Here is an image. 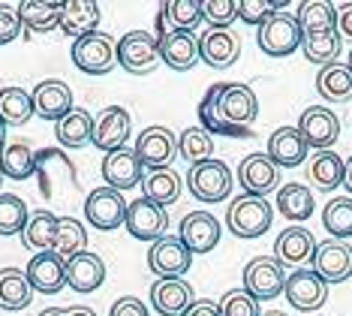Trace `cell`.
Returning a JSON list of instances; mask_svg holds the SVG:
<instances>
[{
    "label": "cell",
    "instance_id": "obj_1",
    "mask_svg": "<svg viewBox=\"0 0 352 316\" xmlns=\"http://www.w3.org/2000/svg\"><path fill=\"white\" fill-rule=\"evenodd\" d=\"M256 115H259V100H256L250 85L241 82L217 85V120L226 129V136H247Z\"/></svg>",
    "mask_w": 352,
    "mask_h": 316
},
{
    "label": "cell",
    "instance_id": "obj_2",
    "mask_svg": "<svg viewBox=\"0 0 352 316\" xmlns=\"http://www.w3.org/2000/svg\"><path fill=\"white\" fill-rule=\"evenodd\" d=\"M271 220H274V211H271L268 199L259 196H238L226 211V226L235 238H262L271 229Z\"/></svg>",
    "mask_w": 352,
    "mask_h": 316
},
{
    "label": "cell",
    "instance_id": "obj_3",
    "mask_svg": "<svg viewBox=\"0 0 352 316\" xmlns=\"http://www.w3.org/2000/svg\"><path fill=\"white\" fill-rule=\"evenodd\" d=\"M69 58H73V67L82 70L85 76H106L118 67V43L115 36L97 30L91 36L76 39L69 48Z\"/></svg>",
    "mask_w": 352,
    "mask_h": 316
},
{
    "label": "cell",
    "instance_id": "obj_4",
    "mask_svg": "<svg viewBox=\"0 0 352 316\" xmlns=\"http://www.w3.org/2000/svg\"><path fill=\"white\" fill-rule=\"evenodd\" d=\"M256 43L268 54V58H289L295 48H301L304 34L301 24L295 15L289 12H274L265 24H259V34H256Z\"/></svg>",
    "mask_w": 352,
    "mask_h": 316
},
{
    "label": "cell",
    "instance_id": "obj_5",
    "mask_svg": "<svg viewBox=\"0 0 352 316\" xmlns=\"http://www.w3.org/2000/svg\"><path fill=\"white\" fill-rule=\"evenodd\" d=\"M160 63V39L148 30H130L118 39V67L133 76H148Z\"/></svg>",
    "mask_w": 352,
    "mask_h": 316
},
{
    "label": "cell",
    "instance_id": "obj_6",
    "mask_svg": "<svg viewBox=\"0 0 352 316\" xmlns=\"http://www.w3.org/2000/svg\"><path fill=\"white\" fill-rule=\"evenodd\" d=\"M187 187L199 202H223L232 193V172L223 160H205V163L190 166Z\"/></svg>",
    "mask_w": 352,
    "mask_h": 316
},
{
    "label": "cell",
    "instance_id": "obj_7",
    "mask_svg": "<svg viewBox=\"0 0 352 316\" xmlns=\"http://www.w3.org/2000/svg\"><path fill=\"white\" fill-rule=\"evenodd\" d=\"M133 151L145 169L160 172V169H169L172 160L178 157V136L169 127H148L139 133Z\"/></svg>",
    "mask_w": 352,
    "mask_h": 316
},
{
    "label": "cell",
    "instance_id": "obj_8",
    "mask_svg": "<svg viewBox=\"0 0 352 316\" xmlns=\"http://www.w3.org/2000/svg\"><path fill=\"white\" fill-rule=\"evenodd\" d=\"M126 208H130V202L124 199V193H118L111 187H97L87 193V199H85L87 223L100 232H111V229H118V226H124Z\"/></svg>",
    "mask_w": 352,
    "mask_h": 316
},
{
    "label": "cell",
    "instance_id": "obj_9",
    "mask_svg": "<svg viewBox=\"0 0 352 316\" xmlns=\"http://www.w3.org/2000/svg\"><path fill=\"white\" fill-rule=\"evenodd\" d=\"M283 286H286V274H283V265L274 256H256L247 262L244 289L256 302H271V298L283 293Z\"/></svg>",
    "mask_w": 352,
    "mask_h": 316
},
{
    "label": "cell",
    "instance_id": "obj_10",
    "mask_svg": "<svg viewBox=\"0 0 352 316\" xmlns=\"http://www.w3.org/2000/svg\"><path fill=\"white\" fill-rule=\"evenodd\" d=\"M238 184H241L244 196L265 199L271 190L280 187V166L268 154H247L238 166Z\"/></svg>",
    "mask_w": 352,
    "mask_h": 316
},
{
    "label": "cell",
    "instance_id": "obj_11",
    "mask_svg": "<svg viewBox=\"0 0 352 316\" xmlns=\"http://www.w3.org/2000/svg\"><path fill=\"white\" fill-rule=\"evenodd\" d=\"M126 232L133 235V238L139 241H160L166 235V229H169V214H166V208H160L157 202L151 199H135L130 202V208H126Z\"/></svg>",
    "mask_w": 352,
    "mask_h": 316
},
{
    "label": "cell",
    "instance_id": "obj_12",
    "mask_svg": "<svg viewBox=\"0 0 352 316\" xmlns=\"http://www.w3.org/2000/svg\"><path fill=\"white\" fill-rule=\"evenodd\" d=\"M286 302H289L295 310L304 313H314L328 302V283L319 277L314 268H298L286 277Z\"/></svg>",
    "mask_w": 352,
    "mask_h": 316
},
{
    "label": "cell",
    "instance_id": "obj_13",
    "mask_svg": "<svg viewBox=\"0 0 352 316\" xmlns=\"http://www.w3.org/2000/svg\"><path fill=\"white\" fill-rule=\"evenodd\" d=\"M130 133H133V118L124 105H106L94 118V145L106 154L126 148Z\"/></svg>",
    "mask_w": 352,
    "mask_h": 316
},
{
    "label": "cell",
    "instance_id": "obj_14",
    "mask_svg": "<svg viewBox=\"0 0 352 316\" xmlns=\"http://www.w3.org/2000/svg\"><path fill=\"white\" fill-rule=\"evenodd\" d=\"M190 265H193V253L184 247L181 238H172V235H163L148 250V268L157 277H184Z\"/></svg>",
    "mask_w": 352,
    "mask_h": 316
},
{
    "label": "cell",
    "instance_id": "obj_15",
    "mask_svg": "<svg viewBox=\"0 0 352 316\" xmlns=\"http://www.w3.org/2000/svg\"><path fill=\"white\" fill-rule=\"evenodd\" d=\"M319 241L314 238V232L304 229V226H289L277 235L274 241V259L283 268H304V265L314 262V253H316Z\"/></svg>",
    "mask_w": 352,
    "mask_h": 316
},
{
    "label": "cell",
    "instance_id": "obj_16",
    "mask_svg": "<svg viewBox=\"0 0 352 316\" xmlns=\"http://www.w3.org/2000/svg\"><path fill=\"white\" fill-rule=\"evenodd\" d=\"M298 133L304 136L307 148H316V154L331 151V145L340 136V118L331 109H325V105H310L298 118Z\"/></svg>",
    "mask_w": 352,
    "mask_h": 316
},
{
    "label": "cell",
    "instance_id": "obj_17",
    "mask_svg": "<svg viewBox=\"0 0 352 316\" xmlns=\"http://www.w3.org/2000/svg\"><path fill=\"white\" fill-rule=\"evenodd\" d=\"M310 268H314L328 286H331V283L349 280L352 277V247L346 241H338V238L319 241Z\"/></svg>",
    "mask_w": 352,
    "mask_h": 316
},
{
    "label": "cell",
    "instance_id": "obj_18",
    "mask_svg": "<svg viewBox=\"0 0 352 316\" xmlns=\"http://www.w3.org/2000/svg\"><path fill=\"white\" fill-rule=\"evenodd\" d=\"M220 232H223L220 220L214 214H208V211H190L181 220L178 238L193 256H202V253H211L220 244Z\"/></svg>",
    "mask_w": 352,
    "mask_h": 316
},
{
    "label": "cell",
    "instance_id": "obj_19",
    "mask_svg": "<svg viewBox=\"0 0 352 316\" xmlns=\"http://www.w3.org/2000/svg\"><path fill=\"white\" fill-rule=\"evenodd\" d=\"M193 302V286L184 277H157L151 286V307L160 316H184Z\"/></svg>",
    "mask_w": 352,
    "mask_h": 316
},
{
    "label": "cell",
    "instance_id": "obj_20",
    "mask_svg": "<svg viewBox=\"0 0 352 316\" xmlns=\"http://www.w3.org/2000/svg\"><path fill=\"white\" fill-rule=\"evenodd\" d=\"M145 166L139 163L133 148H121V151H111L106 154L102 160V178H106V187L124 193V190H133L145 181Z\"/></svg>",
    "mask_w": 352,
    "mask_h": 316
},
{
    "label": "cell",
    "instance_id": "obj_21",
    "mask_svg": "<svg viewBox=\"0 0 352 316\" xmlns=\"http://www.w3.org/2000/svg\"><path fill=\"white\" fill-rule=\"evenodd\" d=\"M25 274H28L30 286H34V293H43V295H54L67 286V262H63L54 250L34 253Z\"/></svg>",
    "mask_w": 352,
    "mask_h": 316
},
{
    "label": "cell",
    "instance_id": "obj_22",
    "mask_svg": "<svg viewBox=\"0 0 352 316\" xmlns=\"http://www.w3.org/2000/svg\"><path fill=\"white\" fill-rule=\"evenodd\" d=\"M199 54L211 70H229L232 63L241 58V39L232 30H211L208 28L199 36Z\"/></svg>",
    "mask_w": 352,
    "mask_h": 316
},
{
    "label": "cell",
    "instance_id": "obj_23",
    "mask_svg": "<svg viewBox=\"0 0 352 316\" xmlns=\"http://www.w3.org/2000/svg\"><path fill=\"white\" fill-rule=\"evenodd\" d=\"M160 61L169 70L187 72L193 70L202 54H199V39L196 34H187V30H169L163 39H160Z\"/></svg>",
    "mask_w": 352,
    "mask_h": 316
},
{
    "label": "cell",
    "instance_id": "obj_24",
    "mask_svg": "<svg viewBox=\"0 0 352 316\" xmlns=\"http://www.w3.org/2000/svg\"><path fill=\"white\" fill-rule=\"evenodd\" d=\"M34 109L43 120H54V124H58L63 115H69V112L76 109L69 85L60 82V78H45V82H39L34 91Z\"/></svg>",
    "mask_w": 352,
    "mask_h": 316
},
{
    "label": "cell",
    "instance_id": "obj_25",
    "mask_svg": "<svg viewBox=\"0 0 352 316\" xmlns=\"http://www.w3.org/2000/svg\"><path fill=\"white\" fill-rule=\"evenodd\" d=\"M15 12H19L21 28L30 34H52L60 28L63 0H21Z\"/></svg>",
    "mask_w": 352,
    "mask_h": 316
},
{
    "label": "cell",
    "instance_id": "obj_26",
    "mask_svg": "<svg viewBox=\"0 0 352 316\" xmlns=\"http://www.w3.org/2000/svg\"><path fill=\"white\" fill-rule=\"evenodd\" d=\"M102 280H106V262H102L97 253L85 250V253L67 259V286L69 289H76V293H97L102 286Z\"/></svg>",
    "mask_w": 352,
    "mask_h": 316
},
{
    "label": "cell",
    "instance_id": "obj_27",
    "mask_svg": "<svg viewBox=\"0 0 352 316\" xmlns=\"http://www.w3.org/2000/svg\"><path fill=\"white\" fill-rule=\"evenodd\" d=\"M265 154L280 169H295L307 160V142L298 133V127H280L271 133Z\"/></svg>",
    "mask_w": 352,
    "mask_h": 316
},
{
    "label": "cell",
    "instance_id": "obj_28",
    "mask_svg": "<svg viewBox=\"0 0 352 316\" xmlns=\"http://www.w3.org/2000/svg\"><path fill=\"white\" fill-rule=\"evenodd\" d=\"M100 24V3L94 0H63V15H60V30L73 39L97 34Z\"/></svg>",
    "mask_w": 352,
    "mask_h": 316
},
{
    "label": "cell",
    "instance_id": "obj_29",
    "mask_svg": "<svg viewBox=\"0 0 352 316\" xmlns=\"http://www.w3.org/2000/svg\"><path fill=\"white\" fill-rule=\"evenodd\" d=\"M0 172L3 178H12V181H25L36 172V151L28 139H15L6 142L3 151H0Z\"/></svg>",
    "mask_w": 352,
    "mask_h": 316
},
{
    "label": "cell",
    "instance_id": "obj_30",
    "mask_svg": "<svg viewBox=\"0 0 352 316\" xmlns=\"http://www.w3.org/2000/svg\"><path fill=\"white\" fill-rule=\"evenodd\" d=\"M343 172H346V163L338 157L334 151H319L314 160L307 163V181L314 190L331 193L343 184Z\"/></svg>",
    "mask_w": 352,
    "mask_h": 316
},
{
    "label": "cell",
    "instance_id": "obj_31",
    "mask_svg": "<svg viewBox=\"0 0 352 316\" xmlns=\"http://www.w3.org/2000/svg\"><path fill=\"white\" fill-rule=\"evenodd\" d=\"M34 302V286L21 268H0V310H25Z\"/></svg>",
    "mask_w": 352,
    "mask_h": 316
},
{
    "label": "cell",
    "instance_id": "obj_32",
    "mask_svg": "<svg viewBox=\"0 0 352 316\" xmlns=\"http://www.w3.org/2000/svg\"><path fill=\"white\" fill-rule=\"evenodd\" d=\"M277 211L286 217V220H292L295 226H298V223L314 217L316 199L304 184H283V187L277 190Z\"/></svg>",
    "mask_w": 352,
    "mask_h": 316
},
{
    "label": "cell",
    "instance_id": "obj_33",
    "mask_svg": "<svg viewBox=\"0 0 352 316\" xmlns=\"http://www.w3.org/2000/svg\"><path fill=\"white\" fill-rule=\"evenodd\" d=\"M54 136L63 148H85L94 142V115L85 109H73L54 124Z\"/></svg>",
    "mask_w": 352,
    "mask_h": 316
},
{
    "label": "cell",
    "instance_id": "obj_34",
    "mask_svg": "<svg viewBox=\"0 0 352 316\" xmlns=\"http://www.w3.org/2000/svg\"><path fill=\"white\" fill-rule=\"evenodd\" d=\"M316 91L328 103H349L352 100V70L346 63H328L316 76Z\"/></svg>",
    "mask_w": 352,
    "mask_h": 316
},
{
    "label": "cell",
    "instance_id": "obj_35",
    "mask_svg": "<svg viewBox=\"0 0 352 316\" xmlns=\"http://www.w3.org/2000/svg\"><path fill=\"white\" fill-rule=\"evenodd\" d=\"M54 235H58V214H52L45 208L30 211V220L25 226V232H21L25 247L36 250V253H45V250L54 247Z\"/></svg>",
    "mask_w": 352,
    "mask_h": 316
},
{
    "label": "cell",
    "instance_id": "obj_36",
    "mask_svg": "<svg viewBox=\"0 0 352 316\" xmlns=\"http://www.w3.org/2000/svg\"><path fill=\"white\" fill-rule=\"evenodd\" d=\"M298 24H301V34H325V30L338 28V6L331 0H304L298 6Z\"/></svg>",
    "mask_w": 352,
    "mask_h": 316
},
{
    "label": "cell",
    "instance_id": "obj_37",
    "mask_svg": "<svg viewBox=\"0 0 352 316\" xmlns=\"http://www.w3.org/2000/svg\"><path fill=\"white\" fill-rule=\"evenodd\" d=\"M142 196L157 202L160 208L175 205L181 199V175L175 169H160V172H148L142 181Z\"/></svg>",
    "mask_w": 352,
    "mask_h": 316
},
{
    "label": "cell",
    "instance_id": "obj_38",
    "mask_svg": "<svg viewBox=\"0 0 352 316\" xmlns=\"http://www.w3.org/2000/svg\"><path fill=\"white\" fill-rule=\"evenodd\" d=\"M301 52L310 63H319V67H328V63H338L340 52H343V36L334 30H325V34H307L301 43Z\"/></svg>",
    "mask_w": 352,
    "mask_h": 316
},
{
    "label": "cell",
    "instance_id": "obj_39",
    "mask_svg": "<svg viewBox=\"0 0 352 316\" xmlns=\"http://www.w3.org/2000/svg\"><path fill=\"white\" fill-rule=\"evenodd\" d=\"M34 115V94H28L25 87H3L0 91V118L6 120V127H25Z\"/></svg>",
    "mask_w": 352,
    "mask_h": 316
},
{
    "label": "cell",
    "instance_id": "obj_40",
    "mask_svg": "<svg viewBox=\"0 0 352 316\" xmlns=\"http://www.w3.org/2000/svg\"><path fill=\"white\" fill-rule=\"evenodd\" d=\"M52 250L63 259V262L78 256V253H85L87 250V229L82 226V220H76V217H58V235H54Z\"/></svg>",
    "mask_w": 352,
    "mask_h": 316
},
{
    "label": "cell",
    "instance_id": "obj_41",
    "mask_svg": "<svg viewBox=\"0 0 352 316\" xmlns=\"http://www.w3.org/2000/svg\"><path fill=\"white\" fill-rule=\"evenodd\" d=\"M322 226L331 238H352V196H334L322 211Z\"/></svg>",
    "mask_w": 352,
    "mask_h": 316
},
{
    "label": "cell",
    "instance_id": "obj_42",
    "mask_svg": "<svg viewBox=\"0 0 352 316\" xmlns=\"http://www.w3.org/2000/svg\"><path fill=\"white\" fill-rule=\"evenodd\" d=\"M30 220V211L25 205V199L15 196V193H0V235L12 238L21 235Z\"/></svg>",
    "mask_w": 352,
    "mask_h": 316
},
{
    "label": "cell",
    "instance_id": "obj_43",
    "mask_svg": "<svg viewBox=\"0 0 352 316\" xmlns=\"http://www.w3.org/2000/svg\"><path fill=\"white\" fill-rule=\"evenodd\" d=\"M178 154L190 166L205 163V160H211V154H214V136L205 133L202 127H187L178 136Z\"/></svg>",
    "mask_w": 352,
    "mask_h": 316
},
{
    "label": "cell",
    "instance_id": "obj_44",
    "mask_svg": "<svg viewBox=\"0 0 352 316\" xmlns=\"http://www.w3.org/2000/svg\"><path fill=\"white\" fill-rule=\"evenodd\" d=\"M166 15H169V21L175 24V30H187V34H193L199 28V21H205L202 15V0H169V3H163Z\"/></svg>",
    "mask_w": 352,
    "mask_h": 316
},
{
    "label": "cell",
    "instance_id": "obj_45",
    "mask_svg": "<svg viewBox=\"0 0 352 316\" xmlns=\"http://www.w3.org/2000/svg\"><path fill=\"white\" fill-rule=\"evenodd\" d=\"M202 15L211 30H229L238 21V0H202Z\"/></svg>",
    "mask_w": 352,
    "mask_h": 316
},
{
    "label": "cell",
    "instance_id": "obj_46",
    "mask_svg": "<svg viewBox=\"0 0 352 316\" xmlns=\"http://www.w3.org/2000/svg\"><path fill=\"white\" fill-rule=\"evenodd\" d=\"M217 304H220V316H262L259 302H256L244 286L241 289H229Z\"/></svg>",
    "mask_w": 352,
    "mask_h": 316
},
{
    "label": "cell",
    "instance_id": "obj_47",
    "mask_svg": "<svg viewBox=\"0 0 352 316\" xmlns=\"http://www.w3.org/2000/svg\"><path fill=\"white\" fill-rule=\"evenodd\" d=\"M280 6H283V0H238V19L259 28L274 12H280Z\"/></svg>",
    "mask_w": 352,
    "mask_h": 316
},
{
    "label": "cell",
    "instance_id": "obj_48",
    "mask_svg": "<svg viewBox=\"0 0 352 316\" xmlns=\"http://www.w3.org/2000/svg\"><path fill=\"white\" fill-rule=\"evenodd\" d=\"M21 36V21L19 12L10 3H0V45H10Z\"/></svg>",
    "mask_w": 352,
    "mask_h": 316
},
{
    "label": "cell",
    "instance_id": "obj_49",
    "mask_svg": "<svg viewBox=\"0 0 352 316\" xmlns=\"http://www.w3.org/2000/svg\"><path fill=\"white\" fill-rule=\"evenodd\" d=\"M109 316H151V310H148V304L142 302V298L124 295V298H118V302L111 304Z\"/></svg>",
    "mask_w": 352,
    "mask_h": 316
},
{
    "label": "cell",
    "instance_id": "obj_50",
    "mask_svg": "<svg viewBox=\"0 0 352 316\" xmlns=\"http://www.w3.org/2000/svg\"><path fill=\"white\" fill-rule=\"evenodd\" d=\"M184 316H220V304L211 302V298H196Z\"/></svg>",
    "mask_w": 352,
    "mask_h": 316
},
{
    "label": "cell",
    "instance_id": "obj_51",
    "mask_svg": "<svg viewBox=\"0 0 352 316\" xmlns=\"http://www.w3.org/2000/svg\"><path fill=\"white\" fill-rule=\"evenodd\" d=\"M338 34L343 39H352V0L338 6Z\"/></svg>",
    "mask_w": 352,
    "mask_h": 316
},
{
    "label": "cell",
    "instance_id": "obj_52",
    "mask_svg": "<svg viewBox=\"0 0 352 316\" xmlns=\"http://www.w3.org/2000/svg\"><path fill=\"white\" fill-rule=\"evenodd\" d=\"M343 187L349 190V196H352V157L346 160V172H343Z\"/></svg>",
    "mask_w": 352,
    "mask_h": 316
},
{
    "label": "cell",
    "instance_id": "obj_53",
    "mask_svg": "<svg viewBox=\"0 0 352 316\" xmlns=\"http://www.w3.org/2000/svg\"><path fill=\"white\" fill-rule=\"evenodd\" d=\"M67 316H97V313H94L91 307H82V304H78V307H69Z\"/></svg>",
    "mask_w": 352,
    "mask_h": 316
},
{
    "label": "cell",
    "instance_id": "obj_54",
    "mask_svg": "<svg viewBox=\"0 0 352 316\" xmlns=\"http://www.w3.org/2000/svg\"><path fill=\"white\" fill-rule=\"evenodd\" d=\"M39 316H67V307H49V310H43Z\"/></svg>",
    "mask_w": 352,
    "mask_h": 316
},
{
    "label": "cell",
    "instance_id": "obj_55",
    "mask_svg": "<svg viewBox=\"0 0 352 316\" xmlns=\"http://www.w3.org/2000/svg\"><path fill=\"white\" fill-rule=\"evenodd\" d=\"M3 145H6V120L0 118V151H3Z\"/></svg>",
    "mask_w": 352,
    "mask_h": 316
},
{
    "label": "cell",
    "instance_id": "obj_56",
    "mask_svg": "<svg viewBox=\"0 0 352 316\" xmlns=\"http://www.w3.org/2000/svg\"><path fill=\"white\" fill-rule=\"evenodd\" d=\"M265 316H286V313H280V310H271V313H265Z\"/></svg>",
    "mask_w": 352,
    "mask_h": 316
},
{
    "label": "cell",
    "instance_id": "obj_57",
    "mask_svg": "<svg viewBox=\"0 0 352 316\" xmlns=\"http://www.w3.org/2000/svg\"><path fill=\"white\" fill-rule=\"evenodd\" d=\"M346 67L352 70V48H349V61H346Z\"/></svg>",
    "mask_w": 352,
    "mask_h": 316
},
{
    "label": "cell",
    "instance_id": "obj_58",
    "mask_svg": "<svg viewBox=\"0 0 352 316\" xmlns=\"http://www.w3.org/2000/svg\"><path fill=\"white\" fill-rule=\"evenodd\" d=\"M0 181H3V172H0Z\"/></svg>",
    "mask_w": 352,
    "mask_h": 316
}]
</instances>
